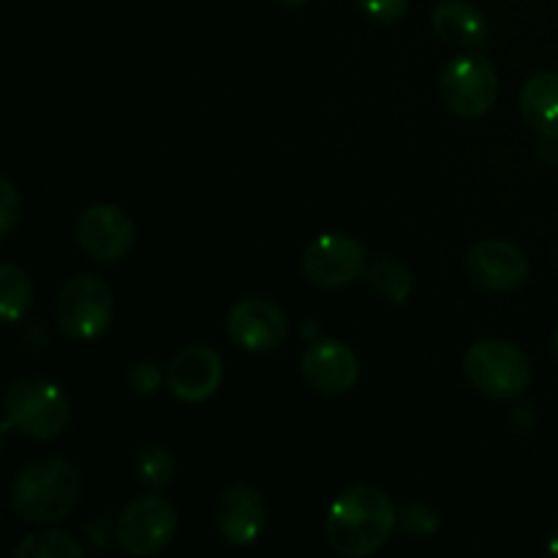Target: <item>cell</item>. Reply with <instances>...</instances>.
I'll return each mask as SVG.
<instances>
[{
    "label": "cell",
    "instance_id": "obj_23",
    "mask_svg": "<svg viewBox=\"0 0 558 558\" xmlns=\"http://www.w3.org/2000/svg\"><path fill=\"white\" fill-rule=\"evenodd\" d=\"M125 379H129L131 390L140 392V396H153L158 387L167 385V379L161 376V371H158L153 363H147V360H140V363L131 365L129 374H125Z\"/></svg>",
    "mask_w": 558,
    "mask_h": 558
},
{
    "label": "cell",
    "instance_id": "obj_17",
    "mask_svg": "<svg viewBox=\"0 0 558 558\" xmlns=\"http://www.w3.org/2000/svg\"><path fill=\"white\" fill-rule=\"evenodd\" d=\"M365 281L376 294L392 300V303H403L414 289L412 270L403 262L390 259V256H379V259L371 262L365 267Z\"/></svg>",
    "mask_w": 558,
    "mask_h": 558
},
{
    "label": "cell",
    "instance_id": "obj_27",
    "mask_svg": "<svg viewBox=\"0 0 558 558\" xmlns=\"http://www.w3.org/2000/svg\"><path fill=\"white\" fill-rule=\"evenodd\" d=\"M278 3H283V5H303V3H308V0H278Z\"/></svg>",
    "mask_w": 558,
    "mask_h": 558
},
{
    "label": "cell",
    "instance_id": "obj_10",
    "mask_svg": "<svg viewBox=\"0 0 558 558\" xmlns=\"http://www.w3.org/2000/svg\"><path fill=\"white\" fill-rule=\"evenodd\" d=\"M76 243L93 262L123 259L134 243V223L118 205H90L76 221Z\"/></svg>",
    "mask_w": 558,
    "mask_h": 558
},
{
    "label": "cell",
    "instance_id": "obj_2",
    "mask_svg": "<svg viewBox=\"0 0 558 558\" xmlns=\"http://www.w3.org/2000/svg\"><path fill=\"white\" fill-rule=\"evenodd\" d=\"M85 488L80 469L65 458H38L27 463L11 485V507L33 526H52L76 510Z\"/></svg>",
    "mask_w": 558,
    "mask_h": 558
},
{
    "label": "cell",
    "instance_id": "obj_4",
    "mask_svg": "<svg viewBox=\"0 0 558 558\" xmlns=\"http://www.w3.org/2000/svg\"><path fill=\"white\" fill-rule=\"evenodd\" d=\"M463 374L483 396L515 401L532 385V363L515 343L483 338L463 354Z\"/></svg>",
    "mask_w": 558,
    "mask_h": 558
},
{
    "label": "cell",
    "instance_id": "obj_11",
    "mask_svg": "<svg viewBox=\"0 0 558 558\" xmlns=\"http://www.w3.org/2000/svg\"><path fill=\"white\" fill-rule=\"evenodd\" d=\"M227 330L229 338L248 352H272L287 341L289 319L272 300L245 298L229 311Z\"/></svg>",
    "mask_w": 558,
    "mask_h": 558
},
{
    "label": "cell",
    "instance_id": "obj_21",
    "mask_svg": "<svg viewBox=\"0 0 558 558\" xmlns=\"http://www.w3.org/2000/svg\"><path fill=\"white\" fill-rule=\"evenodd\" d=\"M398 521H401L403 532L412 534V537H430V534L439 529V518L434 510H428L425 505H409L398 512Z\"/></svg>",
    "mask_w": 558,
    "mask_h": 558
},
{
    "label": "cell",
    "instance_id": "obj_15",
    "mask_svg": "<svg viewBox=\"0 0 558 558\" xmlns=\"http://www.w3.org/2000/svg\"><path fill=\"white\" fill-rule=\"evenodd\" d=\"M430 27L445 44L458 49H480L488 44V20L469 0H441L430 11Z\"/></svg>",
    "mask_w": 558,
    "mask_h": 558
},
{
    "label": "cell",
    "instance_id": "obj_1",
    "mask_svg": "<svg viewBox=\"0 0 558 558\" xmlns=\"http://www.w3.org/2000/svg\"><path fill=\"white\" fill-rule=\"evenodd\" d=\"M398 523L396 505L376 485H352L341 490L325 518V537L336 554L365 558L379 554Z\"/></svg>",
    "mask_w": 558,
    "mask_h": 558
},
{
    "label": "cell",
    "instance_id": "obj_24",
    "mask_svg": "<svg viewBox=\"0 0 558 558\" xmlns=\"http://www.w3.org/2000/svg\"><path fill=\"white\" fill-rule=\"evenodd\" d=\"M357 3L371 20L381 22V25L401 22L409 11V0H357Z\"/></svg>",
    "mask_w": 558,
    "mask_h": 558
},
{
    "label": "cell",
    "instance_id": "obj_5",
    "mask_svg": "<svg viewBox=\"0 0 558 558\" xmlns=\"http://www.w3.org/2000/svg\"><path fill=\"white\" fill-rule=\"evenodd\" d=\"M499 71L483 54H458L445 65L439 80V96L452 114L463 120L483 118L499 98Z\"/></svg>",
    "mask_w": 558,
    "mask_h": 558
},
{
    "label": "cell",
    "instance_id": "obj_6",
    "mask_svg": "<svg viewBox=\"0 0 558 558\" xmlns=\"http://www.w3.org/2000/svg\"><path fill=\"white\" fill-rule=\"evenodd\" d=\"M178 532V510L158 494H145L123 507L114 523L120 548L131 556H153L169 545Z\"/></svg>",
    "mask_w": 558,
    "mask_h": 558
},
{
    "label": "cell",
    "instance_id": "obj_20",
    "mask_svg": "<svg viewBox=\"0 0 558 558\" xmlns=\"http://www.w3.org/2000/svg\"><path fill=\"white\" fill-rule=\"evenodd\" d=\"M136 480L147 488H167L174 477V458L163 445H145L134 458Z\"/></svg>",
    "mask_w": 558,
    "mask_h": 558
},
{
    "label": "cell",
    "instance_id": "obj_3",
    "mask_svg": "<svg viewBox=\"0 0 558 558\" xmlns=\"http://www.w3.org/2000/svg\"><path fill=\"white\" fill-rule=\"evenodd\" d=\"M5 430L27 436L33 441H49L69 425L71 407L63 387L44 376H25L14 381L3 401Z\"/></svg>",
    "mask_w": 558,
    "mask_h": 558
},
{
    "label": "cell",
    "instance_id": "obj_25",
    "mask_svg": "<svg viewBox=\"0 0 558 558\" xmlns=\"http://www.w3.org/2000/svg\"><path fill=\"white\" fill-rule=\"evenodd\" d=\"M510 423H512V428H515V430H529V428H532V425H534L532 407H529V403H523V409L521 407L512 409Z\"/></svg>",
    "mask_w": 558,
    "mask_h": 558
},
{
    "label": "cell",
    "instance_id": "obj_7",
    "mask_svg": "<svg viewBox=\"0 0 558 558\" xmlns=\"http://www.w3.org/2000/svg\"><path fill=\"white\" fill-rule=\"evenodd\" d=\"M112 322V292L96 276H74L58 298V325L71 341H96Z\"/></svg>",
    "mask_w": 558,
    "mask_h": 558
},
{
    "label": "cell",
    "instance_id": "obj_12",
    "mask_svg": "<svg viewBox=\"0 0 558 558\" xmlns=\"http://www.w3.org/2000/svg\"><path fill=\"white\" fill-rule=\"evenodd\" d=\"M300 371L311 390L322 396H341L357 385V354L338 338H319L311 343L300 360Z\"/></svg>",
    "mask_w": 558,
    "mask_h": 558
},
{
    "label": "cell",
    "instance_id": "obj_13",
    "mask_svg": "<svg viewBox=\"0 0 558 558\" xmlns=\"http://www.w3.org/2000/svg\"><path fill=\"white\" fill-rule=\"evenodd\" d=\"M223 379V365L210 347H189L167 368V387L178 401L202 403L216 396Z\"/></svg>",
    "mask_w": 558,
    "mask_h": 558
},
{
    "label": "cell",
    "instance_id": "obj_14",
    "mask_svg": "<svg viewBox=\"0 0 558 558\" xmlns=\"http://www.w3.org/2000/svg\"><path fill=\"white\" fill-rule=\"evenodd\" d=\"M267 521L265 499L251 485H232L216 501V529L229 545H251Z\"/></svg>",
    "mask_w": 558,
    "mask_h": 558
},
{
    "label": "cell",
    "instance_id": "obj_28",
    "mask_svg": "<svg viewBox=\"0 0 558 558\" xmlns=\"http://www.w3.org/2000/svg\"><path fill=\"white\" fill-rule=\"evenodd\" d=\"M554 354H556V360H558V327H556V332H554Z\"/></svg>",
    "mask_w": 558,
    "mask_h": 558
},
{
    "label": "cell",
    "instance_id": "obj_16",
    "mask_svg": "<svg viewBox=\"0 0 558 558\" xmlns=\"http://www.w3.org/2000/svg\"><path fill=\"white\" fill-rule=\"evenodd\" d=\"M521 112L543 140H558V74L539 71L523 85Z\"/></svg>",
    "mask_w": 558,
    "mask_h": 558
},
{
    "label": "cell",
    "instance_id": "obj_8",
    "mask_svg": "<svg viewBox=\"0 0 558 558\" xmlns=\"http://www.w3.org/2000/svg\"><path fill=\"white\" fill-rule=\"evenodd\" d=\"M300 267H303L305 281H311L314 287L341 289L365 276L368 254L360 240L341 232H327L311 240L308 248L303 251Z\"/></svg>",
    "mask_w": 558,
    "mask_h": 558
},
{
    "label": "cell",
    "instance_id": "obj_26",
    "mask_svg": "<svg viewBox=\"0 0 558 558\" xmlns=\"http://www.w3.org/2000/svg\"><path fill=\"white\" fill-rule=\"evenodd\" d=\"M548 550H550V554H554V556H558V532L554 534V537H550V543H548Z\"/></svg>",
    "mask_w": 558,
    "mask_h": 558
},
{
    "label": "cell",
    "instance_id": "obj_18",
    "mask_svg": "<svg viewBox=\"0 0 558 558\" xmlns=\"http://www.w3.org/2000/svg\"><path fill=\"white\" fill-rule=\"evenodd\" d=\"M33 305V283L22 267L5 262L0 267V316L5 325H14L31 311Z\"/></svg>",
    "mask_w": 558,
    "mask_h": 558
},
{
    "label": "cell",
    "instance_id": "obj_9",
    "mask_svg": "<svg viewBox=\"0 0 558 558\" xmlns=\"http://www.w3.org/2000/svg\"><path fill=\"white\" fill-rule=\"evenodd\" d=\"M466 276L485 292H515L529 281V259L515 243L507 240H480L466 254Z\"/></svg>",
    "mask_w": 558,
    "mask_h": 558
},
{
    "label": "cell",
    "instance_id": "obj_22",
    "mask_svg": "<svg viewBox=\"0 0 558 558\" xmlns=\"http://www.w3.org/2000/svg\"><path fill=\"white\" fill-rule=\"evenodd\" d=\"M22 216V196L11 178H0V234H11L16 218Z\"/></svg>",
    "mask_w": 558,
    "mask_h": 558
},
{
    "label": "cell",
    "instance_id": "obj_19",
    "mask_svg": "<svg viewBox=\"0 0 558 558\" xmlns=\"http://www.w3.org/2000/svg\"><path fill=\"white\" fill-rule=\"evenodd\" d=\"M85 548L74 537L54 529L33 532L14 548V558H82Z\"/></svg>",
    "mask_w": 558,
    "mask_h": 558
}]
</instances>
